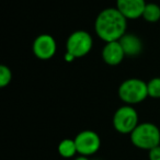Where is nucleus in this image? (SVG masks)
I'll use <instances>...</instances> for the list:
<instances>
[{
	"label": "nucleus",
	"mask_w": 160,
	"mask_h": 160,
	"mask_svg": "<svg viewBox=\"0 0 160 160\" xmlns=\"http://www.w3.org/2000/svg\"><path fill=\"white\" fill-rule=\"evenodd\" d=\"M118 97L127 104L140 103L148 97L147 83L137 78L125 80L118 88Z\"/></svg>",
	"instance_id": "3"
},
{
	"label": "nucleus",
	"mask_w": 160,
	"mask_h": 160,
	"mask_svg": "<svg viewBox=\"0 0 160 160\" xmlns=\"http://www.w3.org/2000/svg\"><path fill=\"white\" fill-rule=\"evenodd\" d=\"M125 53L123 47L118 41L115 42H109L105 44L102 51V58L108 65L116 66L123 60Z\"/></svg>",
	"instance_id": "9"
},
{
	"label": "nucleus",
	"mask_w": 160,
	"mask_h": 160,
	"mask_svg": "<svg viewBox=\"0 0 160 160\" xmlns=\"http://www.w3.org/2000/svg\"><path fill=\"white\" fill-rule=\"evenodd\" d=\"M93 41L88 32L76 31L68 38L66 43V53L72 55L75 58L83 57L92 48Z\"/></svg>",
	"instance_id": "5"
},
{
	"label": "nucleus",
	"mask_w": 160,
	"mask_h": 160,
	"mask_svg": "<svg viewBox=\"0 0 160 160\" xmlns=\"http://www.w3.org/2000/svg\"><path fill=\"white\" fill-rule=\"evenodd\" d=\"M127 28V19L115 8H107L97 17V35L104 42L120 41L125 35Z\"/></svg>",
	"instance_id": "1"
},
{
	"label": "nucleus",
	"mask_w": 160,
	"mask_h": 160,
	"mask_svg": "<svg viewBox=\"0 0 160 160\" xmlns=\"http://www.w3.org/2000/svg\"><path fill=\"white\" fill-rule=\"evenodd\" d=\"M118 42L121 43L125 55L137 56L142 51V43L135 34H125Z\"/></svg>",
	"instance_id": "10"
},
{
	"label": "nucleus",
	"mask_w": 160,
	"mask_h": 160,
	"mask_svg": "<svg viewBox=\"0 0 160 160\" xmlns=\"http://www.w3.org/2000/svg\"><path fill=\"white\" fill-rule=\"evenodd\" d=\"M149 160H160V145L148 151Z\"/></svg>",
	"instance_id": "15"
},
{
	"label": "nucleus",
	"mask_w": 160,
	"mask_h": 160,
	"mask_svg": "<svg viewBox=\"0 0 160 160\" xmlns=\"http://www.w3.org/2000/svg\"><path fill=\"white\" fill-rule=\"evenodd\" d=\"M92 160H100V159H92Z\"/></svg>",
	"instance_id": "18"
},
{
	"label": "nucleus",
	"mask_w": 160,
	"mask_h": 160,
	"mask_svg": "<svg viewBox=\"0 0 160 160\" xmlns=\"http://www.w3.org/2000/svg\"><path fill=\"white\" fill-rule=\"evenodd\" d=\"M142 18L148 22H157L160 20V7L156 3H147L142 12Z\"/></svg>",
	"instance_id": "12"
},
{
	"label": "nucleus",
	"mask_w": 160,
	"mask_h": 160,
	"mask_svg": "<svg viewBox=\"0 0 160 160\" xmlns=\"http://www.w3.org/2000/svg\"><path fill=\"white\" fill-rule=\"evenodd\" d=\"M73 59H75V57H73L72 55H70V54H68V53L65 54V60H66V62H72Z\"/></svg>",
	"instance_id": "16"
},
{
	"label": "nucleus",
	"mask_w": 160,
	"mask_h": 160,
	"mask_svg": "<svg viewBox=\"0 0 160 160\" xmlns=\"http://www.w3.org/2000/svg\"><path fill=\"white\" fill-rule=\"evenodd\" d=\"M57 45L53 36L48 34H42L38 36L33 43V53L38 58L46 60L52 58L56 53Z\"/></svg>",
	"instance_id": "7"
},
{
	"label": "nucleus",
	"mask_w": 160,
	"mask_h": 160,
	"mask_svg": "<svg viewBox=\"0 0 160 160\" xmlns=\"http://www.w3.org/2000/svg\"><path fill=\"white\" fill-rule=\"evenodd\" d=\"M146 5L145 0H116V9L126 19L132 20L142 17Z\"/></svg>",
	"instance_id": "8"
},
{
	"label": "nucleus",
	"mask_w": 160,
	"mask_h": 160,
	"mask_svg": "<svg viewBox=\"0 0 160 160\" xmlns=\"http://www.w3.org/2000/svg\"><path fill=\"white\" fill-rule=\"evenodd\" d=\"M78 153L81 156L94 155L100 149L101 139L100 136L93 131H82L75 137Z\"/></svg>",
	"instance_id": "6"
},
{
	"label": "nucleus",
	"mask_w": 160,
	"mask_h": 160,
	"mask_svg": "<svg viewBox=\"0 0 160 160\" xmlns=\"http://www.w3.org/2000/svg\"><path fill=\"white\" fill-rule=\"evenodd\" d=\"M75 160H91V159H89V157H87V156H81V155H79V157L75 158Z\"/></svg>",
	"instance_id": "17"
},
{
	"label": "nucleus",
	"mask_w": 160,
	"mask_h": 160,
	"mask_svg": "<svg viewBox=\"0 0 160 160\" xmlns=\"http://www.w3.org/2000/svg\"><path fill=\"white\" fill-rule=\"evenodd\" d=\"M131 142L137 148L149 151L160 145V131L152 123H140L131 133Z\"/></svg>",
	"instance_id": "2"
},
{
	"label": "nucleus",
	"mask_w": 160,
	"mask_h": 160,
	"mask_svg": "<svg viewBox=\"0 0 160 160\" xmlns=\"http://www.w3.org/2000/svg\"><path fill=\"white\" fill-rule=\"evenodd\" d=\"M12 79V72L9 69V67L1 65L0 66V87L5 88L7 85H9Z\"/></svg>",
	"instance_id": "14"
},
{
	"label": "nucleus",
	"mask_w": 160,
	"mask_h": 160,
	"mask_svg": "<svg viewBox=\"0 0 160 160\" xmlns=\"http://www.w3.org/2000/svg\"><path fill=\"white\" fill-rule=\"evenodd\" d=\"M138 125V114L131 105H124L114 113L113 126L121 134H131Z\"/></svg>",
	"instance_id": "4"
},
{
	"label": "nucleus",
	"mask_w": 160,
	"mask_h": 160,
	"mask_svg": "<svg viewBox=\"0 0 160 160\" xmlns=\"http://www.w3.org/2000/svg\"><path fill=\"white\" fill-rule=\"evenodd\" d=\"M57 150L59 156H62L65 159L72 158L76 153H78L75 139H69V138H66V139L62 140L59 142V145L57 147Z\"/></svg>",
	"instance_id": "11"
},
{
	"label": "nucleus",
	"mask_w": 160,
	"mask_h": 160,
	"mask_svg": "<svg viewBox=\"0 0 160 160\" xmlns=\"http://www.w3.org/2000/svg\"><path fill=\"white\" fill-rule=\"evenodd\" d=\"M147 90H148V97L153 99L160 98V78L156 77L147 83Z\"/></svg>",
	"instance_id": "13"
}]
</instances>
